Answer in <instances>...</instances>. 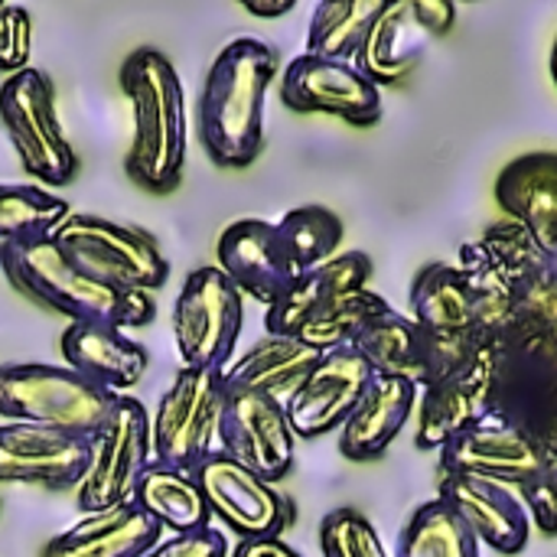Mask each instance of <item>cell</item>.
I'll return each instance as SVG.
<instances>
[{
  "label": "cell",
  "instance_id": "cb8c5ba5",
  "mask_svg": "<svg viewBox=\"0 0 557 557\" xmlns=\"http://www.w3.org/2000/svg\"><path fill=\"white\" fill-rule=\"evenodd\" d=\"M421 398V388L392 379V375H372L366 395L339 428V454L352 463H369L385 457V450L395 444V437L405 431L408 418L414 414Z\"/></svg>",
  "mask_w": 557,
  "mask_h": 557
},
{
  "label": "cell",
  "instance_id": "603a6c76",
  "mask_svg": "<svg viewBox=\"0 0 557 557\" xmlns=\"http://www.w3.org/2000/svg\"><path fill=\"white\" fill-rule=\"evenodd\" d=\"M372 258L366 251H343L326 264L300 274L284 297H277L264 310L268 336H297L313 317H320L339 297L369 287Z\"/></svg>",
  "mask_w": 557,
  "mask_h": 557
},
{
  "label": "cell",
  "instance_id": "7a4b0ae2",
  "mask_svg": "<svg viewBox=\"0 0 557 557\" xmlns=\"http://www.w3.org/2000/svg\"><path fill=\"white\" fill-rule=\"evenodd\" d=\"M117 85L134 114V134L124 157L131 183L153 196H166L183 183L186 170V95L173 62L153 49H134L117 72Z\"/></svg>",
  "mask_w": 557,
  "mask_h": 557
},
{
  "label": "cell",
  "instance_id": "f546056e",
  "mask_svg": "<svg viewBox=\"0 0 557 557\" xmlns=\"http://www.w3.org/2000/svg\"><path fill=\"white\" fill-rule=\"evenodd\" d=\"M388 313H392V304L385 297H379L372 287H362V290H352V294L339 297L336 304H330L320 317H313L297 333V339L317 352L356 346V339Z\"/></svg>",
  "mask_w": 557,
  "mask_h": 557
},
{
  "label": "cell",
  "instance_id": "44dd1931",
  "mask_svg": "<svg viewBox=\"0 0 557 557\" xmlns=\"http://www.w3.org/2000/svg\"><path fill=\"white\" fill-rule=\"evenodd\" d=\"M493 379V349H486L467 369L421 388L418 398V450H441L454 434L486 418Z\"/></svg>",
  "mask_w": 557,
  "mask_h": 557
},
{
  "label": "cell",
  "instance_id": "8d00e7d4",
  "mask_svg": "<svg viewBox=\"0 0 557 557\" xmlns=\"http://www.w3.org/2000/svg\"><path fill=\"white\" fill-rule=\"evenodd\" d=\"M228 539L219 529H199L189 535H170L163 542H157L144 557H228Z\"/></svg>",
  "mask_w": 557,
  "mask_h": 557
},
{
  "label": "cell",
  "instance_id": "f1b7e54d",
  "mask_svg": "<svg viewBox=\"0 0 557 557\" xmlns=\"http://www.w3.org/2000/svg\"><path fill=\"white\" fill-rule=\"evenodd\" d=\"M385 0H320L307 26V55L356 62Z\"/></svg>",
  "mask_w": 557,
  "mask_h": 557
},
{
  "label": "cell",
  "instance_id": "30bf717a",
  "mask_svg": "<svg viewBox=\"0 0 557 557\" xmlns=\"http://www.w3.org/2000/svg\"><path fill=\"white\" fill-rule=\"evenodd\" d=\"M222 405V372L183 366L150 418L153 463L193 473V467L215 450Z\"/></svg>",
  "mask_w": 557,
  "mask_h": 557
},
{
  "label": "cell",
  "instance_id": "8fae6325",
  "mask_svg": "<svg viewBox=\"0 0 557 557\" xmlns=\"http://www.w3.org/2000/svg\"><path fill=\"white\" fill-rule=\"evenodd\" d=\"M193 480L206 499L209 516L235 532L238 542L281 539L297 519V506L290 496L258 480L219 447L193 467Z\"/></svg>",
  "mask_w": 557,
  "mask_h": 557
},
{
  "label": "cell",
  "instance_id": "836d02e7",
  "mask_svg": "<svg viewBox=\"0 0 557 557\" xmlns=\"http://www.w3.org/2000/svg\"><path fill=\"white\" fill-rule=\"evenodd\" d=\"M323 557H392L375 525L359 509H333L320 522Z\"/></svg>",
  "mask_w": 557,
  "mask_h": 557
},
{
  "label": "cell",
  "instance_id": "6da1fadb",
  "mask_svg": "<svg viewBox=\"0 0 557 557\" xmlns=\"http://www.w3.org/2000/svg\"><path fill=\"white\" fill-rule=\"evenodd\" d=\"M277 65V49L258 36H238L212 59L196 104V131L215 166L242 170L261 157L264 101Z\"/></svg>",
  "mask_w": 557,
  "mask_h": 557
},
{
  "label": "cell",
  "instance_id": "5b68a950",
  "mask_svg": "<svg viewBox=\"0 0 557 557\" xmlns=\"http://www.w3.org/2000/svg\"><path fill=\"white\" fill-rule=\"evenodd\" d=\"M114 401L117 395L95 388L69 366H0V418L13 424H36L91 441Z\"/></svg>",
  "mask_w": 557,
  "mask_h": 557
},
{
  "label": "cell",
  "instance_id": "4fadbf2b",
  "mask_svg": "<svg viewBox=\"0 0 557 557\" xmlns=\"http://www.w3.org/2000/svg\"><path fill=\"white\" fill-rule=\"evenodd\" d=\"M215 441L225 457L271 486L287 480L297 460V437L290 431L287 408L268 395H225Z\"/></svg>",
  "mask_w": 557,
  "mask_h": 557
},
{
  "label": "cell",
  "instance_id": "8992f818",
  "mask_svg": "<svg viewBox=\"0 0 557 557\" xmlns=\"http://www.w3.org/2000/svg\"><path fill=\"white\" fill-rule=\"evenodd\" d=\"M49 238L78 271L101 284L153 294L170 281L166 255L140 228L91 212H72Z\"/></svg>",
  "mask_w": 557,
  "mask_h": 557
},
{
  "label": "cell",
  "instance_id": "d6a6232c",
  "mask_svg": "<svg viewBox=\"0 0 557 557\" xmlns=\"http://www.w3.org/2000/svg\"><path fill=\"white\" fill-rule=\"evenodd\" d=\"M277 228H281L300 274H307V271L326 264L330 258H336L339 245H343V235H346L339 215L323 209V206L290 209L287 215L277 219Z\"/></svg>",
  "mask_w": 557,
  "mask_h": 557
},
{
  "label": "cell",
  "instance_id": "e0dca14e",
  "mask_svg": "<svg viewBox=\"0 0 557 557\" xmlns=\"http://www.w3.org/2000/svg\"><path fill=\"white\" fill-rule=\"evenodd\" d=\"M215 268L242 290V297L264 304V310L277 297H284L290 284L300 277L277 222H264V219L232 222L219 235Z\"/></svg>",
  "mask_w": 557,
  "mask_h": 557
},
{
  "label": "cell",
  "instance_id": "9c48e42d",
  "mask_svg": "<svg viewBox=\"0 0 557 557\" xmlns=\"http://www.w3.org/2000/svg\"><path fill=\"white\" fill-rule=\"evenodd\" d=\"M245 323L242 290L215 268H196L173 304V343L186 369H225Z\"/></svg>",
  "mask_w": 557,
  "mask_h": 557
},
{
  "label": "cell",
  "instance_id": "ffe728a7",
  "mask_svg": "<svg viewBox=\"0 0 557 557\" xmlns=\"http://www.w3.org/2000/svg\"><path fill=\"white\" fill-rule=\"evenodd\" d=\"M496 202L519 222L535 248L557 264V150L512 157L496 176Z\"/></svg>",
  "mask_w": 557,
  "mask_h": 557
},
{
  "label": "cell",
  "instance_id": "ac0fdd59",
  "mask_svg": "<svg viewBox=\"0 0 557 557\" xmlns=\"http://www.w3.org/2000/svg\"><path fill=\"white\" fill-rule=\"evenodd\" d=\"M91 444L36 424H0V483L75 490L88 470Z\"/></svg>",
  "mask_w": 557,
  "mask_h": 557
},
{
  "label": "cell",
  "instance_id": "60d3db41",
  "mask_svg": "<svg viewBox=\"0 0 557 557\" xmlns=\"http://www.w3.org/2000/svg\"><path fill=\"white\" fill-rule=\"evenodd\" d=\"M0 7H3V3H0Z\"/></svg>",
  "mask_w": 557,
  "mask_h": 557
},
{
  "label": "cell",
  "instance_id": "484cf974",
  "mask_svg": "<svg viewBox=\"0 0 557 557\" xmlns=\"http://www.w3.org/2000/svg\"><path fill=\"white\" fill-rule=\"evenodd\" d=\"M157 542H163V529L134 503H124L108 512L82 516V522L55 535L39 557H144Z\"/></svg>",
  "mask_w": 557,
  "mask_h": 557
},
{
  "label": "cell",
  "instance_id": "2e32d148",
  "mask_svg": "<svg viewBox=\"0 0 557 557\" xmlns=\"http://www.w3.org/2000/svg\"><path fill=\"white\" fill-rule=\"evenodd\" d=\"M545 463L548 457L532 437L486 414L441 447L437 476H480L516 490Z\"/></svg>",
  "mask_w": 557,
  "mask_h": 557
},
{
  "label": "cell",
  "instance_id": "7402d4cb",
  "mask_svg": "<svg viewBox=\"0 0 557 557\" xmlns=\"http://www.w3.org/2000/svg\"><path fill=\"white\" fill-rule=\"evenodd\" d=\"M59 349L75 375L111 395H127L150 366V356L140 343L104 323H69L62 330Z\"/></svg>",
  "mask_w": 557,
  "mask_h": 557
},
{
  "label": "cell",
  "instance_id": "d6986e66",
  "mask_svg": "<svg viewBox=\"0 0 557 557\" xmlns=\"http://www.w3.org/2000/svg\"><path fill=\"white\" fill-rule=\"evenodd\" d=\"M437 499L467 525L480 548L519 555L529 548L532 519L512 486L480 476H437Z\"/></svg>",
  "mask_w": 557,
  "mask_h": 557
},
{
  "label": "cell",
  "instance_id": "9a60e30c",
  "mask_svg": "<svg viewBox=\"0 0 557 557\" xmlns=\"http://www.w3.org/2000/svg\"><path fill=\"white\" fill-rule=\"evenodd\" d=\"M372 366L352 349H330L317 359L300 388L284 401L297 441H320L346 424L372 382Z\"/></svg>",
  "mask_w": 557,
  "mask_h": 557
},
{
  "label": "cell",
  "instance_id": "52a82bcc",
  "mask_svg": "<svg viewBox=\"0 0 557 557\" xmlns=\"http://www.w3.org/2000/svg\"><path fill=\"white\" fill-rule=\"evenodd\" d=\"M0 124L20 157V166L46 186H69L78 176V157L55 111V85L42 69H23L0 85Z\"/></svg>",
  "mask_w": 557,
  "mask_h": 557
},
{
  "label": "cell",
  "instance_id": "277c9868",
  "mask_svg": "<svg viewBox=\"0 0 557 557\" xmlns=\"http://www.w3.org/2000/svg\"><path fill=\"white\" fill-rule=\"evenodd\" d=\"M408 307V317L434 336H470L493 346L509 323L512 287L470 242L457 261H431L418 271Z\"/></svg>",
  "mask_w": 557,
  "mask_h": 557
},
{
  "label": "cell",
  "instance_id": "d4e9b609",
  "mask_svg": "<svg viewBox=\"0 0 557 557\" xmlns=\"http://www.w3.org/2000/svg\"><path fill=\"white\" fill-rule=\"evenodd\" d=\"M323 352L310 349L297 336H264L245 356L232 359L222 369L225 395H268L287 401L300 382L310 375Z\"/></svg>",
  "mask_w": 557,
  "mask_h": 557
},
{
  "label": "cell",
  "instance_id": "4316f807",
  "mask_svg": "<svg viewBox=\"0 0 557 557\" xmlns=\"http://www.w3.org/2000/svg\"><path fill=\"white\" fill-rule=\"evenodd\" d=\"M375 375L405 379L428 388L434 379V333L421 330L408 313H388L372 323L352 346Z\"/></svg>",
  "mask_w": 557,
  "mask_h": 557
},
{
  "label": "cell",
  "instance_id": "f35d334b",
  "mask_svg": "<svg viewBox=\"0 0 557 557\" xmlns=\"http://www.w3.org/2000/svg\"><path fill=\"white\" fill-rule=\"evenodd\" d=\"M297 7V0H242V10H248L258 20H277L284 13H290Z\"/></svg>",
  "mask_w": 557,
  "mask_h": 557
},
{
  "label": "cell",
  "instance_id": "1f68e13d",
  "mask_svg": "<svg viewBox=\"0 0 557 557\" xmlns=\"http://www.w3.org/2000/svg\"><path fill=\"white\" fill-rule=\"evenodd\" d=\"M72 215L69 202L33 183H0V245L46 238Z\"/></svg>",
  "mask_w": 557,
  "mask_h": 557
},
{
  "label": "cell",
  "instance_id": "ba28073f",
  "mask_svg": "<svg viewBox=\"0 0 557 557\" xmlns=\"http://www.w3.org/2000/svg\"><path fill=\"white\" fill-rule=\"evenodd\" d=\"M88 444H91L88 470L75 486L78 512L95 516L131 503L140 473L153 463L147 408L131 395H117L111 414L91 434Z\"/></svg>",
  "mask_w": 557,
  "mask_h": 557
},
{
  "label": "cell",
  "instance_id": "5bb4252c",
  "mask_svg": "<svg viewBox=\"0 0 557 557\" xmlns=\"http://www.w3.org/2000/svg\"><path fill=\"white\" fill-rule=\"evenodd\" d=\"M277 95L297 114H330L352 127H372L382 121V88L372 85L356 62L300 52L287 62Z\"/></svg>",
  "mask_w": 557,
  "mask_h": 557
},
{
  "label": "cell",
  "instance_id": "4dcf8cb0",
  "mask_svg": "<svg viewBox=\"0 0 557 557\" xmlns=\"http://www.w3.org/2000/svg\"><path fill=\"white\" fill-rule=\"evenodd\" d=\"M395 557H480V542L434 496L405 522Z\"/></svg>",
  "mask_w": 557,
  "mask_h": 557
},
{
  "label": "cell",
  "instance_id": "83f0119b",
  "mask_svg": "<svg viewBox=\"0 0 557 557\" xmlns=\"http://www.w3.org/2000/svg\"><path fill=\"white\" fill-rule=\"evenodd\" d=\"M131 503L147 519H153L160 529H170L173 535H189V532L209 529V519H212L193 473L170 470L160 463H150L140 473Z\"/></svg>",
  "mask_w": 557,
  "mask_h": 557
},
{
  "label": "cell",
  "instance_id": "ab89813d",
  "mask_svg": "<svg viewBox=\"0 0 557 557\" xmlns=\"http://www.w3.org/2000/svg\"><path fill=\"white\" fill-rule=\"evenodd\" d=\"M552 82H555V88H557V36H555V46H552Z\"/></svg>",
  "mask_w": 557,
  "mask_h": 557
},
{
  "label": "cell",
  "instance_id": "e575fe53",
  "mask_svg": "<svg viewBox=\"0 0 557 557\" xmlns=\"http://www.w3.org/2000/svg\"><path fill=\"white\" fill-rule=\"evenodd\" d=\"M29 49H33V16L20 3L0 7V72L16 75L29 69Z\"/></svg>",
  "mask_w": 557,
  "mask_h": 557
},
{
  "label": "cell",
  "instance_id": "3957f363",
  "mask_svg": "<svg viewBox=\"0 0 557 557\" xmlns=\"http://www.w3.org/2000/svg\"><path fill=\"white\" fill-rule=\"evenodd\" d=\"M0 271L13 290L52 313H62L69 323H104L114 330H137L150 326L157 317V304L150 294L121 290L88 277L55 248L49 235L3 242Z\"/></svg>",
  "mask_w": 557,
  "mask_h": 557
},
{
  "label": "cell",
  "instance_id": "d590c367",
  "mask_svg": "<svg viewBox=\"0 0 557 557\" xmlns=\"http://www.w3.org/2000/svg\"><path fill=\"white\" fill-rule=\"evenodd\" d=\"M532 525L542 535H557V463H545L535 476L516 486Z\"/></svg>",
  "mask_w": 557,
  "mask_h": 557
},
{
  "label": "cell",
  "instance_id": "7c38bea8",
  "mask_svg": "<svg viewBox=\"0 0 557 557\" xmlns=\"http://www.w3.org/2000/svg\"><path fill=\"white\" fill-rule=\"evenodd\" d=\"M454 23L457 3L450 0H385L356 55V69L379 88L398 85L414 72L431 42L454 29Z\"/></svg>",
  "mask_w": 557,
  "mask_h": 557
},
{
  "label": "cell",
  "instance_id": "74e56055",
  "mask_svg": "<svg viewBox=\"0 0 557 557\" xmlns=\"http://www.w3.org/2000/svg\"><path fill=\"white\" fill-rule=\"evenodd\" d=\"M228 557H304L284 539H261V542H238Z\"/></svg>",
  "mask_w": 557,
  "mask_h": 557
}]
</instances>
